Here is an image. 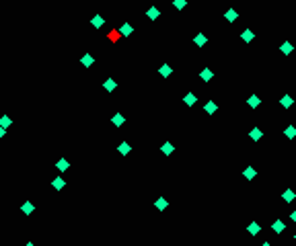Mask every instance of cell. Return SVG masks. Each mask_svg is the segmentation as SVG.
<instances>
[{
	"instance_id": "1",
	"label": "cell",
	"mask_w": 296,
	"mask_h": 246,
	"mask_svg": "<svg viewBox=\"0 0 296 246\" xmlns=\"http://www.w3.org/2000/svg\"><path fill=\"white\" fill-rule=\"evenodd\" d=\"M247 103L251 105V109H257V107H259V103H261V101H259V97H255V94H251V97H249V101H247Z\"/></svg>"
},
{
	"instance_id": "2",
	"label": "cell",
	"mask_w": 296,
	"mask_h": 246,
	"mask_svg": "<svg viewBox=\"0 0 296 246\" xmlns=\"http://www.w3.org/2000/svg\"><path fill=\"white\" fill-rule=\"evenodd\" d=\"M200 76H202V80H206V82H208V80H212V76H214V74H212V70H210V68H204Z\"/></svg>"
},
{
	"instance_id": "3",
	"label": "cell",
	"mask_w": 296,
	"mask_h": 246,
	"mask_svg": "<svg viewBox=\"0 0 296 246\" xmlns=\"http://www.w3.org/2000/svg\"><path fill=\"white\" fill-rule=\"evenodd\" d=\"M280 103L284 105V107H286V109H290V107H292V103H294V101H292V97H288V94H284V97L280 98Z\"/></svg>"
},
{
	"instance_id": "4",
	"label": "cell",
	"mask_w": 296,
	"mask_h": 246,
	"mask_svg": "<svg viewBox=\"0 0 296 246\" xmlns=\"http://www.w3.org/2000/svg\"><path fill=\"white\" fill-rule=\"evenodd\" d=\"M204 109H206V113H210V115H212L214 111H216V103H214V101H208Z\"/></svg>"
},
{
	"instance_id": "5",
	"label": "cell",
	"mask_w": 296,
	"mask_h": 246,
	"mask_svg": "<svg viewBox=\"0 0 296 246\" xmlns=\"http://www.w3.org/2000/svg\"><path fill=\"white\" fill-rule=\"evenodd\" d=\"M257 177V172H255V168H245V178H249V181H251V178H255Z\"/></svg>"
},
{
	"instance_id": "6",
	"label": "cell",
	"mask_w": 296,
	"mask_h": 246,
	"mask_svg": "<svg viewBox=\"0 0 296 246\" xmlns=\"http://www.w3.org/2000/svg\"><path fill=\"white\" fill-rule=\"evenodd\" d=\"M206 35L204 33H200V35H195V45H200V47H202V45H206Z\"/></svg>"
},
{
	"instance_id": "7",
	"label": "cell",
	"mask_w": 296,
	"mask_h": 246,
	"mask_svg": "<svg viewBox=\"0 0 296 246\" xmlns=\"http://www.w3.org/2000/svg\"><path fill=\"white\" fill-rule=\"evenodd\" d=\"M253 37H255V33H253V31H249V29H247V31H243V39H245L247 43H251V39H253Z\"/></svg>"
},
{
	"instance_id": "8",
	"label": "cell",
	"mask_w": 296,
	"mask_h": 246,
	"mask_svg": "<svg viewBox=\"0 0 296 246\" xmlns=\"http://www.w3.org/2000/svg\"><path fill=\"white\" fill-rule=\"evenodd\" d=\"M80 62H82V66H86V68H89V66H93V62H95V59L91 58L89 54H86V55H82V59H80Z\"/></svg>"
},
{
	"instance_id": "9",
	"label": "cell",
	"mask_w": 296,
	"mask_h": 246,
	"mask_svg": "<svg viewBox=\"0 0 296 246\" xmlns=\"http://www.w3.org/2000/svg\"><path fill=\"white\" fill-rule=\"evenodd\" d=\"M247 230H249V234H251V236H255L257 232H259V224H255V221H251V226L247 228Z\"/></svg>"
},
{
	"instance_id": "10",
	"label": "cell",
	"mask_w": 296,
	"mask_h": 246,
	"mask_svg": "<svg viewBox=\"0 0 296 246\" xmlns=\"http://www.w3.org/2000/svg\"><path fill=\"white\" fill-rule=\"evenodd\" d=\"M158 15H160V12H158V8H154V6H152V8H150V10L146 12V17H148V19H156Z\"/></svg>"
},
{
	"instance_id": "11",
	"label": "cell",
	"mask_w": 296,
	"mask_h": 246,
	"mask_svg": "<svg viewBox=\"0 0 296 246\" xmlns=\"http://www.w3.org/2000/svg\"><path fill=\"white\" fill-rule=\"evenodd\" d=\"M271 230H274V232H284V221H280V220H278L276 224L271 226Z\"/></svg>"
},
{
	"instance_id": "12",
	"label": "cell",
	"mask_w": 296,
	"mask_h": 246,
	"mask_svg": "<svg viewBox=\"0 0 296 246\" xmlns=\"http://www.w3.org/2000/svg\"><path fill=\"white\" fill-rule=\"evenodd\" d=\"M280 49H282V54H286V55H288V54H290V51H292V43H288V41H284V45H282Z\"/></svg>"
},
{
	"instance_id": "13",
	"label": "cell",
	"mask_w": 296,
	"mask_h": 246,
	"mask_svg": "<svg viewBox=\"0 0 296 246\" xmlns=\"http://www.w3.org/2000/svg\"><path fill=\"white\" fill-rule=\"evenodd\" d=\"M56 166H58V170H66V168H68V160H64V158H62V160H58V164H56Z\"/></svg>"
},
{
	"instance_id": "14",
	"label": "cell",
	"mask_w": 296,
	"mask_h": 246,
	"mask_svg": "<svg viewBox=\"0 0 296 246\" xmlns=\"http://www.w3.org/2000/svg\"><path fill=\"white\" fill-rule=\"evenodd\" d=\"M165 207H167V199H163V197H160V199H156V209H160V211H163Z\"/></svg>"
},
{
	"instance_id": "15",
	"label": "cell",
	"mask_w": 296,
	"mask_h": 246,
	"mask_svg": "<svg viewBox=\"0 0 296 246\" xmlns=\"http://www.w3.org/2000/svg\"><path fill=\"white\" fill-rule=\"evenodd\" d=\"M237 10H226V21H237Z\"/></svg>"
},
{
	"instance_id": "16",
	"label": "cell",
	"mask_w": 296,
	"mask_h": 246,
	"mask_svg": "<svg viewBox=\"0 0 296 246\" xmlns=\"http://www.w3.org/2000/svg\"><path fill=\"white\" fill-rule=\"evenodd\" d=\"M294 135H296V127H294V125H290V127L286 129V138H290V140H292Z\"/></svg>"
},
{
	"instance_id": "17",
	"label": "cell",
	"mask_w": 296,
	"mask_h": 246,
	"mask_svg": "<svg viewBox=\"0 0 296 246\" xmlns=\"http://www.w3.org/2000/svg\"><path fill=\"white\" fill-rule=\"evenodd\" d=\"M173 70H171V66H163V68H160V76H165V78H167L169 74H171Z\"/></svg>"
},
{
	"instance_id": "18",
	"label": "cell",
	"mask_w": 296,
	"mask_h": 246,
	"mask_svg": "<svg viewBox=\"0 0 296 246\" xmlns=\"http://www.w3.org/2000/svg\"><path fill=\"white\" fill-rule=\"evenodd\" d=\"M113 125H117V127H119V125H123V115H115V117H113Z\"/></svg>"
},
{
	"instance_id": "19",
	"label": "cell",
	"mask_w": 296,
	"mask_h": 246,
	"mask_svg": "<svg viewBox=\"0 0 296 246\" xmlns=\"http://www.w3.org/2000/svg\"><path fill=\"white\" fill-rule=\"evenodd\" d=\"M21 211H23V213H31V211H33V205H31V203H25V205L21 207Z\"/></svg>"
},
{
	"instance_id": "20",
	"label": "cell",
	"mask_w": 296,
	"mask_h": 246,
	"mask_svg": "<svg viewBox=\"0 0 296 246\" xmlns=\"http://www.w3.org/2000/svg\"><path fill=\"white\" fill-rule=\"evenodd\" d=\"M105 88H107V90H113V88H115V80H111V78L105 80Z\"/></svg>"
},
{
	"instance_id": "21",
	"label": "cell",
	"mask_w": 296,
	"mask_h": 246,
	"mask_svg": "<svg viewBox=\"0 0 296 246\" xmlns=\"http://www.w3.org/2000/svg\"><path fill=\"white\" fill-rule=\"evenodd\" d=\"M10 123H12V121H10V119H8V117H6V115H4V117L0 119V127H8Z\"/></svg>"
},
{
	"instance_id": "22",
	"label": "cell",
	"mask_w": 296,
	"mask_h": 246,
	"mask_svg": "<svg viewBox=\"0 0 296 246\" xmlns=\"http://www.w3.org/2000/svg\"><path fill=\"white\" fill-rule=\"evenodd\" d=\"M249 135H251V138H253V140H255V142H257V140L261 138V131H259V129H251V133H249Z\"/></svg>"
},
{
	"instance_id": "23",
	"label": "cell",
	"mask_w": 296,
	"mask_h": 246,
	"mask_svg": "<svg viewBox=\"0 0 296 246\" xmlns=\"http://www.w3.org/2000/svg\"><path fill=\"white\" fill-rule=\"evenodd\" d=\"M183 101H185V105H193V103H195V94H187Z\"/></svg>"
},
{
	"instance_id": "24",
	"label": "cell",
	"mask_w": 296,
	"mask_h": 246,
	"mask_svg": "<svg viewBox=\"0 0 296 246\" xmlns=\"http://www.w3.org/2000/svg\"><path fill=\"white\" fill-rule=\"evenodd\" d=\"M130 150H132L130 144H121V146H119V152H121V154H130Z\"/></svg>"
},
{
	"instance_id": "25",
	"label": "cell",
	"mask_w": 296,
	"mask_h": 246,
	"mask_svg": "<svg viewBox=\"0 0 296 246\" xmlns=\"http://www.w3.org/2000/svg\"><path fill=\"white\" fill-rule=\"evenodd\" d=\"M284 199H286V201H292V199H294V191H284Z\"/></svg>"
},
{
	"instance_id": "26",
	"label": "cell",
	"mask_w": 296,
	"mask_h": 246,
	"mask_svg": "<svg viewBox=\"0 0 296 246\" xmlns=\"http://www.w3.org/2000/svg\"><path fill=\"white\" fill-rule=\"evenodd\" d=\"M91 23H93L95 27H101V25H103V19H101V17H93V21H91Z\"/></svg>"
},
{
	"instance_id": "27",
	"label": "cell",
	"mask_w": 296,
	"mask_h": 246,
	"mask_svg": "<svg viewBox=\"0 0 296 246\" xmlns=\"http://www.w3.org/2000/svg\"><path fill=\"white\" fill-rule=\"evenodd\" d=\"M64 185H66V182L62 181V178H56V181H54V187H56V189H62Z\"/></svg>"
},
{
	"instance_id": "28",
	"label": "cell",
	"mask_w": 296,
	"mask_h": 246,
	"mask_svg": "<svg viewBox=\"0 0 296 246\" xmlns=\"http://www.w3.org/2000/svg\"><path fill=\"white\" fill-rule=\"evenodd\" d=\"M163 152H165V154H171V152H173V146H171V144H165V146H163Z\"/></svg>"
},
{
	"instance_id": "29",
	"label": "cell",
	"mask_w": 296,
	"mask_h": 246,
	"mask_svg": "<svg viewBox=\"0 0 296 246\" xmlns=\"http://www.w3.org/2000/svg\"><path fill=\"white\" fill-rule=\"evenodd\" d=\"M173 4L177 6V8H183V6H185V0H175V2H173Z\"/></svg>"
},
{
	"instance_id": "30",
	"label": "cell",
	"mask_w": 296,
	"mask_h": 246,
	"mask_svg": "<svg viewBox=\"0 0 296 246\" xmlns=\"http://www.w3.org/2000/svg\"><path fill=\"white\" fill-rule=\"evenodd\" d=\"M2 135H4V127H0V138H2Z\"/></svg>"
},
{
	"instance_id": "31",
	"label": "cell",
	"mask_w": 296,
	"mask_h": 246,
	"mask_svg": "<svg viewBox=\"0 0 296 246\" xmlns=\"http://www.w3.org/2000/svg\"><path fill=\"white\" fill-rule=\"evenodd\" d=\"M292 220H294V221H296V211H292Z\"/></svg>"
},
{
	"instance_id": "32",
	"label": "cell",
	"mask_w": 296,
	"mask_h": 246,
	"mask_svg": "<svg viewBox=\"0 0 296 246\" xmlns=\"http://www.w3.org/2000/svg\"><path fill=\"white\" fill-rule=\"evenodd\" d=\"M25 246H33V244H31V242H29V244H25Z\"/></svg>"
},
{
	"instance_id": "33",
	"label": "cell",
	"mask_w": 296,
	"mask_h": 246,
	"mask_svg": "<svg viewBox=\"0 0 296 246\" xmlns=\"http://www.w3.org/2000/svg\"><path fill=\"white\" fill-rule=\"evenodd\" d=\"M261 246H271V244H261Z\"/></svg>"
},
{
	"instance_id": "34",
	"label": "cell",
	"mask_w": 296,
	"mask_h": 246,
	"mask_svg": "<svg viewBox=\"0 0 296 246\" xmlns=\"http://www.w3.org/2000/svg\"><path fill=\"white\" fill-rule=\"evenodd\" d=\"M294 238H296V236H294Z\"/></svg>"
}]
</instances>
